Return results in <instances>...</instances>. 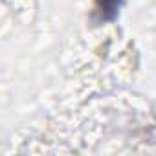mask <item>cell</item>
Listing matches in <instances>:
<instances>
[{
	"instance_id": "cell-1",
	"label": "cell",
	"mask_w": 156,
	"mask_h": 156,
	"mask_svg": "<svg viewBox=\"0 0 156 156\" xmlns=\"http://www.w3.org/2000/svg\"><path fill=\"white\" fill-rule=\"evenodd\" d=\"M121 6V0H96V13L99 20H112Z\"/></svg>"
}]
</instances>
